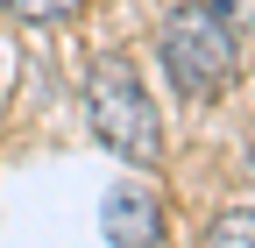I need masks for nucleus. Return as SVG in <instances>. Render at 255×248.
<instances>
[{
	"label": "nucleus",
	"mask_w": 255,
	"mask_h": 248,
	"mask_svg": "<svg viewBox=\"0 0 255 248\" xmlns=\"http://www.w3.org/2000/svg\"><path fill=\"white\" fill-rule=\"evenodd\" d=\"M156 50H163L170 85L184 92L191 107L220 100V92L234 85V71H241V43H234V28L220 21L206 0H184V7H170V14H163V36H156Z\"/></svg>",
	"instance_id": "f257e3e1"
},
{
	"label": "nucleus",
	"mask_w": 255,
	"mask_h": 248,
	"mask_svg": "<svg viewBox=\"0 0 255 248\" xmlns=\"http://www.w3.org/2000/svg\"><path fill=\"white\" fill-rule=\"evenodd\" d=\"M85 121L128 163H156V149H163L156 107H149V92H142V78H135L128 57H100V64L85 71Z\"/></svg>",
	"instance_id": "f03ea898"
},
{
	"label": "nucleus",
	"mask_w": 255,
	"mask_h": 248,
	"mask_svg": "<svg viewBox=\"0 0 255 248\" xmlns=\"http://www.w3.org/2000/svg\"><path fill=\"white\" fill-rule=\"evenodd\" d=\"M100 220H107L114 248H156L163 241V192L149 177H121L107 192V206H100Z\"/></svg>",
	"instance_id": "7ed1b4c3"
},
{
	"label": "nucleus",
	"mask_w": 255,
	"mask_h": 248,
	"mask_svg": "<svg viewBox=\"0 0 255 248\" xmlns=\"http://www.w3.org/2000/svg\"><path fill=\"white\" fill-rule=\"evenodd\" d=\"M206 248H255V206H234V213H220Z\"/></svg>",
	"instance_id": "20e7f679"
},
{
	"label": "nucleus",
	"mask_w": 255,
	"mask_h": 248,
	"mask_svg": "<svg viewBox=\"0 0 255 248\" xmlns=\"http://www.w3.org/2000/svg\"><path fill=\"white\" fill-rule=\"evenodd\" d=\"M14 21H64V14H78V0H0Z\"/></svg>",
	"instance_id": "39448f33"
},
{
	"label": "nucleus",
	"mask_w": 255,
	"mask_h": 248,
	"mask_svg": "<svg viewBox=\"0 0 255 248\" xmlns=\"http://www.w3.org/2000/svg\"><path fill=\"white\" fill-rule=\"evenodd\" d=\"M206 7H213L220 21H227L234 36H255V0H206Z\"/></svg>",
	"instance_id": "423d86ee"
}]
</instances>
